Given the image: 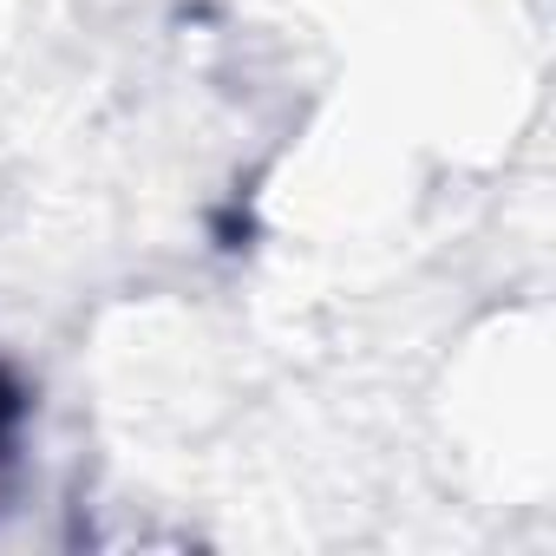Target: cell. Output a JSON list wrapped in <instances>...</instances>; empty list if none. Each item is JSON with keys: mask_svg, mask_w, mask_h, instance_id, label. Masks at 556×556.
<instances>
[]
</instances>
